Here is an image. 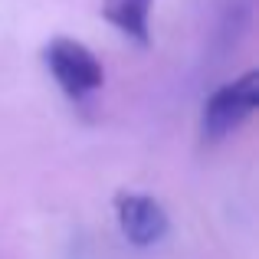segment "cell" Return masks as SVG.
Here are the masks:
<instances>
[{
  "label": "cell",
  "instance_id": "obj_1",
  "mask_svg": "<svg viewBox=\"0 0 259 259\" xmlns=\"http://www.w3.org/2000/svg\"><path fill=\"white\" fill-rule=\"evenodd\" d=\"M43 63H46V69L53 72L56 85L76 102H82L92 92H99L102 82H105L102 63L95 59V53L89 50L85 43H79V39L53 36L43 50Z\"/></svg>",
  "mask_w": 259,
  "mask_h": 259
},
{
  "label": "cell",
  "instance_id": "obj_2",
  "mask_svg": "<svg viewBox=\"0 0 259 259\" xmlns=\"http://www.w3.org/2000/svg\"><path fill=\"white\" fill-rule=\"evenodd\" d=\"M256 108H259V72H246V76L220 85L203 102V121H200L203 138L220 141L233 135Z\"/></svg>",
  "mask_w": 259,
  "mask_h": 259
},
{
  "label": "cell",
  "instance_id": "obj_3",
  "mask_svg": "<svg viewBox=\"0 0 259 259\" xmlns=\"http://www.w3.org/2000/svg\"><path fill=\"white\" fill-rule=\"evenodd\" d=\"M115 217H118L121 236L141 249L161 243L171 230L164 207L148 194H118L115 197Z\"/></svg>",
  "mask_w": 259,
  "mask_h": 259
},
{
  "label": "cell",
  "instance_id": "obj_4",
  "mask_svg": "<svg viewBox=\"0 0 259 259\" xmlns=\"http://www.w3.org/2000/svg\"><path fill=\"white\" fill-rule=\"evenodd\" d=\"M151 4L154 0H105L102 17L118 33L132 36L138 46L151 43Z\"/></svg>",
  "mask_w": 259,
  "mask_h": 259
}]
</instances>
